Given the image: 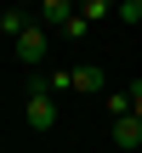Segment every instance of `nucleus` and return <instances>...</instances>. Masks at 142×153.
Here are the masks:
<instances>
[{"instance_id": "39448f33", "label": "nucleus", "mask_w": 142, "mask_h": 153, "mask_svg": "<svg viewBox=\"0 0 142 153\" xmlns=\"http://www.w3.org/2000/svg\"><path fill=\"white\" fill-rule=\"evenodd\" d=\"M114 142H120V148H142V119L137 114H120V119H114Z\"/></svg>"}, {"instance_id": "9b49d317", "label": "nucleus", "mask_w": 142, "mask_h": 153, "mask_svg": "<svg viewBox=\"0 0 142 153\" xmlns=\"http://www.w3.org/2000/svg\"><path fill=\"white\" fill-rule=\"evenodd\" d=\"M131 114L142 119V79H131Z\"/></svg>"}, {"instance_id": "1a4fd4ad", "label": "nucleus", "mask_w": 142, "mask_h": 153, "mask_svg": "<svg viewBox=\"0 0 142 153\" xmlns=\"http://www.w3.org/2000/svg\"><path fill=\"white\" fill-rule=\"evenodd\" d=\"M114 17H120V23H142V0H120Z\"/></svg>"}, {"instance_id": "20e7f679", "label": "nucleus", "mask_w": 142, "mask_h": 153, "mask_svg": "<svg viewBox=\"0 0 142 153\" xmlns=\"http://www.w3.org/2000/svg\"><path fill=\"white\" fill-rule=\"evenodd\" d=\"M74 11H80V6H74V0H46V6H40V17H34V23H40V28H51V23H57V28H63V23H68V17H74Z\"/></svg>"}, {"instance_id": "0eeeda50", "label": "nucleus", "mask_w": 142, "mask_h": 153, "mask_svg": "<svg viewBox=\"0 0 142 153\" xmlns=\"http://www.w3.org/2000/svg\"><path fill=\"white\" fill-rule=\"evenodd\" d=\"M102 108H108L114 119H120V114H131V91H108V97H102Z\"/></svg>"}, {"instance_id": "f03ea898", "label": "nucleus", "mask_w": 142, "mask_h": 153, "mask_svg": "<svg viewBox=\"0 0 142 153\" xmlns=\"http://www.w3.org/2000/svg\"><path fill=\"white\" fill-rule=\"evenodd\" d=\"M11 51H17V62H23L28 74H40V62H46V28H40V23H28V28L11 40Z\"/></svg>"}, {"instance_id": "423d86ee", "label": "nucleus", "mask_w": 142, "mask_h": 153, "mask_svg": "<svg viewBox=\"0 0 142 153\" xmlns=\"http://www.w3.org/2000/svg\"><path fill=\"white\" fill-rule=\"evenodd\" d=\"M28 23H34L28 11H0V34H6V40H17V34H23Z\"/></svg>"}, {"instance_id": "6e6552de", "label": "nucleus", "mask_w": 142, "mask_h": 153, "mask_svg": "<svg viewBox=\"0 0 142 153\" xmlns=\"http://www.w3.org/2000/svg\"><path fill=\"white\" fill-rule=\"evenodd\" d=\"M108 11H114L108 0H80V17H85V23H97V17H108Z\"/></svg>"}, {"instance_id": "7ed1b4c3", "label": "nucleus", "mask_w": 142, "mask_h": 153, "mask_svg": "<svg viewBox=\"0 0 142 153\" xmlns=\"http://www.w3.org/2000/svg\"><path fill=\"white\" fill-rule=\"evenodd\" d=\"M68 91H85V97H108V79H102V68H97V62H80V68H68Z\"/></svg>"}, {"instance_id": "9d476101", "label": "nucleus", "mask_w": 142, "mask_h": 153, "mask_svg": "<svg viewBox=\"0 0 142 153\" xmlns=\"http://www.w3.org/2000/svg\"><path fill=\"white\" fill-rule=\"evenodd\" d=\"M85 28H91V23H85V17H80V11H74V17H68V23H63V34H68V40H80V34H85Z\"/></svg>"}, {"instance_id": "f257e3e1", "label": "nucleus", "mask_w": 142, "mask_h": 153, "mask_svg": "<svg viewBox=\"0 0 142 153\" xmlns=\"http://www.w3.org/2000/svg\"><path fill=\"white\" fill-rule=\"evenodd\" d=\"M23 125H28V131H51V125H57V102H51V74H28V102H23Z\"/></svg>"}]
</instances>
